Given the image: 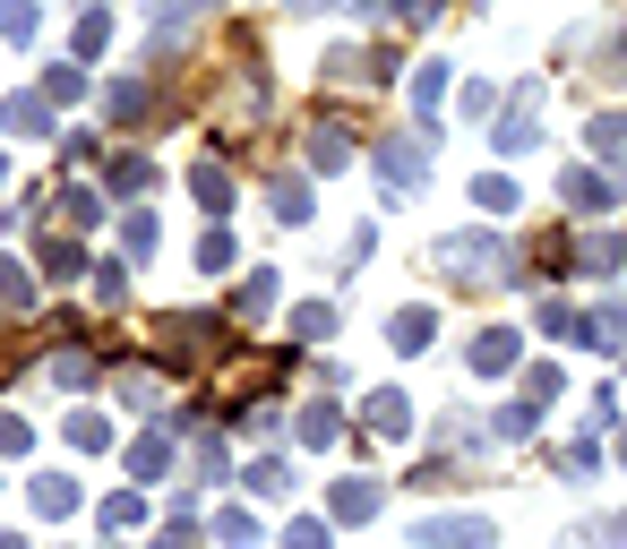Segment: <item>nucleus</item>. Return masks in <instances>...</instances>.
Wrapping results in <instances>:
<instances>
[{
    "mask_svg": "<svg viewBox=\"0 0 627 549\" xmlns=\"http://www.w3.org/2000/svg\"><path fill=\"white\" fill-rule=\"evenodd\" d=\"M516 353H525V335H516V326H491V335H473V369H482V378L516 369Z\"/></svg>",
    "mask_w": 627,
    "mask_h": 549,
    "instance_id": "nucleus-4",
    "label": "nucleus"
},
{
    "mask_svg": "<svg viewBox=\"0 0 627 549\" xmlns=\"http://www.w3.org/2000/svg\"><path fill=\"white\" fill-rule=\"evenodd\" d=\"M370 163H378L396 190H422V138H370Z\"/></svg>",
    "mask_w": 627,
    "mask_h": 549,
    "instance_id": "nucleus-3",
    "label": "nucleus"
},
{
    "mask_svg": "<svg viewBox=\"0 0 627 549\" xmlns=\"http://www.w3.org/2000/svg\"><path fill=\"white\" fill-rule=\"evenodd\" d=\"M327 516H335V523H370V516H378V481H344V489L327 498Z\"/></svg>",
    "mask_w": 627,
    "mask_h": 549,
    "instance_id": "nucleus-6",
    "label": "nucleus"
},
{
    "mask_svg": "<svg viewBox=\"0 0 627 549\" xmlns=\"http://www.w3.org/2000/svg\"><path fill=\"white\" fill-rule=\"evenodd\" d=\"M0 301H9V309H34V275L27 266H0Z\"/></svg>",
    "mask_w": 627,
    "mask_h": 549,
    "instance_id": "nucleus-23",
    "label": "nucleus"
},
{
    "mask_svg": "<svg viewBox=\"0 0 627 549\" xmlns=\"http://www.w3.org/2000/svg\"><path fill=\"white\" fill-rule=\"evenodd\" d=\"M429 335H438L429 309H396V318H387V344H396V353H429Z\"/></svg>",
    "mask_w": 627,
    "mask_h": 549,
    "instance_id": "nucleus-7",
    "label": "nucleus"
},
{
    "mask_svg": "<svg viewBox=\"0 0 627 549\" xmlns=\"http://www.w3.org/2000/svg\"><path fill=\"white\" fill-rule=\"evenodd\" d=\"M103 438H112V429H103V413H78V420H69V447H103Z\"/></svg>",
    "mask_w": 627,
    "mask_h": 549,
    "instance_id": "nucleus-30",
    "label": "nucleus"
},
{
    "mask_svg": "<svg viewBox=\"0 0 627 549\" xmlns=\"http://www.w3.org/2000/svg\"><path fill=\"white\" fill-rule=\"evenodd\" d=\"M103 34H112V18H103V9H87V18H78V52H103Z\"/></svg>",
    "mask_w": 627,
    "mask_h": 549,
    "instance_id": "nucleus-32",
    "label": "nucleus"
},
{
    "mask_svg": "<svg viewBox=\"0 0 627 549\" xmlns=\"http://www.w3.org/2000/svg\"><path fill=\"white\" fill-rule=\"evenodd\" d=\"M344 155H353V146H344V130H310V163H318V172H335Z\"/></svg>",
    "mask_w": 627,
    "mask_h": 549,
    "instance_id": "nucleus-22",
    "label": "nucleus"
},
{
    "mask_svg": "<svg viewBox=\"0 0 627 549\" xmlns=\"http://www.w3.org/2000/svg\"><path fill=\"white\" fill-rule=\"evenodd\" d=\"M0 121H9L18 138H43V130H52V103H43V95H9V103H0Z\"/></svg>",
    "mask_w": 627,
    "mask_h": 549,
    "instance_id": "nucleus-9",
    "label": "nucleus"
},
{
    "mask_svg": "<svg viewBox=\"0 0 627 549\" xmlns=\"http://www.w3.org/2000/svg\"><path fill=\"white\" fill-rule=\"evenodd\" d=\"M284 549H327V523H318V516H301L293 532H284Z\"/></svg>",
    "mask_w": 627,
    "mask_h": 549,
    "instance_id": "nucleus-33",
    "label": "nucleus"
},
{
    "mask_svg": "<svg viewBox=\"0 0 627 549\" xmlns=\"http://www.w3.org/2000/svg\"><path fill=\"white\" fill-rule=\"evenodd\" d=\"M619 455H627V447H619Z\"/></svg>",
    "mask_w": 627,
    "mask_h": 549,
    "instance_id": "nucleus-37",
    "label": "nucleus"
},
{
    "mask_svg": "<svg viewBox=\"0 0 627 549\" xmlns=\"http://www.w3.org/2000/svg\"><path fill=\"white\" fill-rule=\"evenodd\" d=\"M0 549H27V541H18V532H0Z\"/></svg>",
    "mask_w": 627,
    "mask_h": 549,
    "instance_id": "nucleus-36",
    "label": "nucleus"
},
{
    "mask_svg": "<svg viewBox=\"0 0 627 549\" xmlns=\"http://www.w3.org/2000/svg\"><path fill=\"white\" fill-rule=\"evenodd\" d=\"M594 155H601V163L627 155V112H601V121H594Z\"/></svg>",
    "mask_w": 627,
    "mask_h": 549,
    "instance_id": "nucleus-15",
    "label": "nucleus"
},
{
    "mask_svg": "<svg viewBox=\"0 0 627 549\" xmlns=\"http://www.w3.org/2000/svg\"><path fill=\"white\" fill-rule=\"evenodd\" d=\"M335 438H344L335 404H310V413H301V447H335Z\"/></svg>",
    "mask_w": 627,
    "mask_h": 549,
    "instance_id": "nucleus-12",
    "label": "nucleus"
},
{
    "mask_svg": "<svg viewBox=\"0 0 627 549\" xmlns=\"http://www.w3.org/2000/svg\"><path fill=\"white\" fill-rule=\"evenodd\" d=\"M69 507H78V481H69V472H43V481H34V516H69Z\"/></svg>",
    "mask_w": 627,
    "mask_h": 549,
    "instance_id": "nucleus-11",
    "label": "nucleus"
},
{
    "mask_svg": "<svg viewBox=\"0 0 627 549\" xmlns=\"http://www.w3.org/2000/svg\"><path fill=\"white\" fill-rule=\"evenodd\" d=\"M215 541L224 549H259V523L241 516V507H224V516H215Z\"/></svg>",
    "mask_w": 627,
    "mask_h": 549,
    "instance_id": "nucleus-18",
    "label": "nucleus"
},
{
    "mask_svg": "<svg viewBox=\"0 0 627 549\" xmlns=\"http://www.w3.org/2000/svg\"><path fill=\"white\" fill-rule=\"evenodd\" d=\"M266 301H275V275H250V284H241V301H232V309H241V318H259Z\"/></svg>",
    "mask_w": 627,
    "mask_h": 549,
    "instance_id": "nucleus-26",
    "label": "nucleus"
},
{
    "mask_svg": "<svg viewBox=\"0 0 627 549\" xmlns=\"http://www.w3.org/2000/svg\"><path fill=\"white\" fill-rule=\"evenodd\" d=\"M130 472H138V481H155V472H172V438H164V429H146V438L130 447Z\"/></svg>",
    "mask_w": 627,
    "mask_h": 549,
    "instance_id": "nucleus-10",
    "label": "nucleus"
},
{
    "mask_svg": "<svg viewBox=\"0 0 627 549\" xmlns=\"http://www.w3.org/2000/svg\"><path fill=\"white\" fill-rule=\"evenodd\" d=\"M34 27H43L34 0H0V34H34Z\"/></svg>",
    "mask_w": 627,
    "mask_h": 549,
    "instance_id": "nucleus-24",
    "label": "nucleus"
},
{
    "mask_svg": "<svg viewBox=\"0 0 627 549\" xmlns=\"http://www.w3.org/2000/svg\"><path fill=\"white\" fill-rule=\"evenodd\" d=\"M619 258H627V250L610 241V232H594V241H576V266H594V275H601V266H619Z\"/></svg>",
    "mask_w": 627,
    "mask_h": 549,
    "instance_id": "nucleus-21",
    "label": "nucleus"
},
{
    "mask_svg": "<svg viewBox=\"0 0 627 549\" xmlns=\"http://www.w3.org/2000/svg\"><path fill=\"white\" fill-rule=\"evenodd\" d=\"M275 224H310V181H275Z\"/></svg>",
    "mask_w": 627,
    "mask_h": 549,
    "instance_id": "nucleus-16",
    "label": "nucleus"
},
{
    "mask_svg": "<svg viewBox=\"0 0 627 549\" xmlns=\"http://www.w3.org/2000/svg\"><path fill=\"white\" fill-rule=\"evenodd\" d=\"M413 549H498V523L491 516H429V523H413Z\"/></svg>",
    "mask_w": 627,
    "mask_h": 549,
    "instance_id": "nucleus-2",
    "label": "nucleus"
},
{
    "mask_svg": "<svg viewBox=\"0 0 627 549\" xmlns=\"http://www.w3.org/2000/svg\"><path fill=\"white\" fill-rule=\"evenodd\" d=\"M327 326H335V309H327V301H310V309H301V318H293V335H310V344H318Z\"/></svg>",
    "mask_w": 627,
    "mask_h": 549,
    "instance_id": "nucleus-31",
    "label": "nucleus"
},
{
    "mask_svg": "<svg viewBox=\"0 0 627 549\" xmlns=\"http://www.w3.org/2000/svg\"><path fill=\"white\" fill-rule=\"evenodd\" d=\"M438 266H447L456 284H498V275H507V241H498V232H447V241H438Z\"/></svg>",
    "mask_w": 627,
    "mask_h": 549,
    "instance_id": "nucleus-1",
    "label": "nucleus"
},
{
    "mask_svg": "<svg viewBox=\"0 0 627 549\" xmlns=\"http://www.w3.org/2000/svg\"><path fill=\"white\" fill-rule=\"evenodd\" d=\"M250 489H259V498H284V489H293V472H284L275 455H259V464H250Z\"/></svg>",
    "mask_w": 627,
    "mask_h": 549,
    "instance_id": "nucleus-20",
    "label": "nucleus"
},
{
    "mask_svg": "<svg viewBox=\"0 0 627 549\" xmlns=\"http://www.w3.org/2000/svg\"><path fill=\"white\" fill-rule=\"evenodd\" d=\"M491 429L516 447V438H533V429H542V413H533V404H507V413H491Z\"/></svg>",
    "mask_w": 627,
    "mask_h": 549,
    "instance_id": "nucleus-17",
    "label": "nucleus"
},
{
    "mask_svg": "<svg viewBox=\"0 0 627 549\" xmlns=\"http://www.w3.org/2000/svg\"><path fill=\"white\" fill-rule=\"evenodd\" d=\"M610 181H601V172H576V163H567V206H576V215H601V206H610Z\"/></svg>",
    "mask_w": 627,
    "mask_h": 549,
    "instance_id": "nucleus-8",
    "label": "nucleus"
},
{
    "mask_svg": "<svg viewBox=\"0 0 627 549\" xmlns=\"http://www.w3.org/2000/svg\"><path fill=\"white\" fill-rule=\"evenodd\" d=\"M43 266H52V275H87V250H78V241H43Z\"/></svg>",
    "mask_w": 627,
    "mask_h": 549,
    "instance_id": "nucleus-25",
    "label": "nucleus"
},
{
    "mask_svg": "<svg viewBox=\"0 0 627 549\" xmlns=\"http://www.w3.org/2000/svg\"><path fill=\"white\" fill-rule=\"evenodd\" d=\"M52 378H61V387H87V378H95V360H87V353H61V360H52Z\"/></svg>",
    "mask_w": 627,
    "mask_h": 549,
    "instance_id": "nucleus-29",
    "label": "nucleus"
},
{
    "mask_svg": "<svg viewBox=\"0 0 627 549\" xmlns=\"http://www.w3.org/2000/svg\"><path fill=\"white\" fill-rule=\"evenodd\" d=\"M370 420H378V429L396 438V429H413V404H404L396 387H378V395H370Z\"/></svg>",
    "mask_w": 627,
    "mask_h": 549,
    "instance_id": "nucleus-13",
    "label": "nucleus"
},
{
    "mask_svg": "<svg viewBox=\"0 0 627 549\" xmlns=\"http://www.w3.org/2000/svg\"><path fill=\"white\" fill-rule=\"evenodd\" d=\"M473 197H482L491 215H507V206H525V197H516V181H473Z\"/></svg>",
    "mask_w": 627,
    "mask_h": 549,
    "instance_id": "nucleus-27",
    "label": "nucleus"
},
{
    "mask_svg": "<svg viewBox=\"0 0 627 549\" xmlns=\"http://www.w3.org/2000/svg\"><path fill=\"white\" fill-rule=\"evenodd\" d=\"M146 172H155L146 155H121V163H112V190H146Z\"/></svg>",
    "mask_w": 627,
    "mask_h": 549,
    "instance_id": "nucleus-28",
    "label": "nucleus"
},
{
    "mask_svg": "<svg viewBox=\"0 0 627 549\" xmlns=\"http://www.w3.org/2000/svg\"><path fill=\"white\" fill-rule=\"evenodd\" d=\"M155 241H164V232H155V215H130V250H138V258H155Z\"/></svg>",
    "mask_w": 627,
    "mask_h": 549,
    "instance_id": "nucleus-34",
    "label": "nucleus"
},
{
    "mask_svg": "<svg viewBox=\"0 0 627 549\" xmlns=\"http://www.w3.org/2000/svg\"><path fill=\"white\" fill-rule=\"evenodd\" d=\"M293 9H310V18H318V9H335V0H293Z\"/></svg>",
    "mask_w": 627,
    "mask_h": 549,
    "instance_id": "nucleus-35",
    "label": "nucleus"
},
{
    "mask_svg": "<svg viewBox=\"0 0 627 549\" xmlns=\"http://www.w3.org/2000/svg\"><path fill=\"white\" fill-rule=\"evenodd\" d=\"M498 155H525V146H542V130H533L525 112H516V121H498V138H491Z\"/></svg>",
    "mask_w": 627,
    "mask_h": 549,
    "instance_id": "nucleus-19",
    "label": "nucleus"
},
{
    "mask_svg": "<svg viewBox=\"0 0 627 549\" xmlns=\"http://www.w3.org/2000/svg\"><path fill=\"white\" fill-rule=\"evenodd\" d=\"M576 335H585L594 353H610V344H619V335H627V301H601L594 318H576Z\"/></svg>",
    "mask_w": 627,
    "mask_h": 549,
    "instance_id": "nucleus-5",
    "label": "nucleus"
},
{
    "mask_svg": "<svg viewBox=\"0 0 627 549\" xmlns=\"http://www.w3.org/2000/svg\"><path fill=\"white\" fill-rule=\"evenodd\" d=\"M190 190H199L206 206L224 215V206H232V172H224V163H199V172H190Z\"/></svg>",
    "mask_w": 627,
    "mask_h": 549,
    "instance_id": "nucleus-14",
    "label": "nucleus"
}]
</instances>
